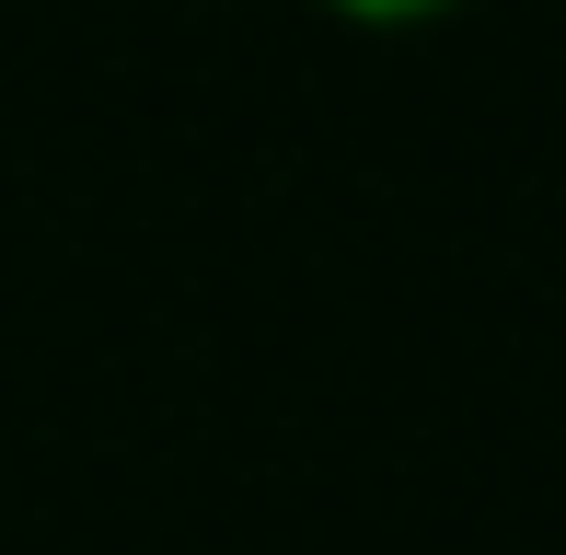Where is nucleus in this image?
Masks as SVG:
<instances>
[{
  "instance_id": "obj_1",
  "label": "nucleus",
  "mask_w": 566,
  "mask_h": 555,
  "mask_svg": "<svg viewBox=\"0 0 566 555\" xmlns=\"http://www.w3.org/2000/svg\"><path fill=\"white\" fill-rule=\"evenodd\" d=\"M324 12H347V23H440L462 0H324Z\"/></svg>"
}]
</instances>
